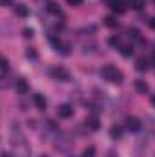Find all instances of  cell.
Returning a JSON list of instances; mask_svg holds the SVG:
<instances>
[{
  "label": "cell",
  "instance_id": "cell-13",
  "mask_svg": "<svg viewBox=\"0 0 155 157\" xmlns=\"http://www.w3.org/2000/svg\"><path fill=\"white\" fill-rule=\"evenodd\" d=\"M128 37H130L131 40H135V42H142L141 31H139L137 28H130V29H128Z\"/></svg>",
  "mask_w": 155,
  "mask_h": 157
},
{
  "label": "cell",
  "instance_id": "cell-16",
  "mask_svg": "<svg viewBox=\"0 0 155 157\" xmlns=\"http://www.w3.org/2000/svg\"><path fill=\"white\" fill-rule=\"evenodd\" d=\"M26 57H28L29 60H37V59H39V53H37L35 48H28V49H26Z\"/></svg>",
  "mask_w": 155,
  "mask_h": 157
},
{
  "label": "cell",
  "instance_id": "cell-26",
  "mask_svg": "<svg viewBox=\"0 0 155 157\" xmlns=\"http://www.w3.org/2000/svg\"><path fill=\"white\" fill-rule=\"evenodd\" d=\"M152 64H153V68H155V51L152 53Z\"/></svg>",
  "mask_w": 155,
  "mask_h": 157
},
{
  "label": "cell",
  "instance_id": "cell-22",
  "mask_svg": "<svg viewBox=\"0 0 155 157\" xmlns=\"http://www.w3.org/2000/svg\"><path fill=\"white\" fill-rule=\"evenodd\" d=\"M82 157H95V148H93V146H88V148L84 150Z\"/></svg>",
  "mask_w": 155,
  "mask_h": 157
},
{
  "label": "cell",
  "instance_id": "cell-18",
  "mask_svg": "<svg viewBox=\"0 0 155 157\" xmlns=\"http://www.w3.org/2000/svg\"><path fill=\"white\" fill-rule=\"evenodd\" d=\"M120 53H122V57H131L133 55V46H122L120 48Z\"/></svg>",
  "mask_w": 155,
  "mask_h": 157
},
{
  "label": "cell",
  "instance_id": "cell-12",
  "mask_svg": "<svg viewBox=\"0 0 155 157\" xmlns=\"http://www.w3.org/2000/svg\"><path fill=\"white\" fill-rule=\"evenodd\" d=\"M46 9H47V13H51V15H57V17H62V11H60V7L55 4V2H49L47 6H46Z\"/></svg>",
  "mask_w": 155,
  "mask_h": 157
},
{
  "label": "cell",
  "instance_id": "cell-7",
  "mask_svg": "<svg viewBox=\"0 0 155 157\" xmlns=\"http://www.w3.org/2000/svg\"><path fill=\"white\" fill-rule=\"evenodd\" d=\"M126 128L130 132H139L141 130V121L137 117H128L126 119Z\"/></svg>",
  "mask_w": 155,
  "mask_h": 157
},
{
  "label": "cell",
  "instance_id": "cell-3",
  "mask_svg": "<svg viewBox=\"0 0 155 157\" xmlns=\"http://www.w3.org/2000/svg\"><path fill=\"white\" fill-rule=\"evenodd\" d=\"M108 6H110V9L113 13H119V15H122L126 11V6H124L122 0H108Z\"/></svg>",
  "mask_w": 155,
  "mask_h": 157
},
{
  "label": "cell",
  "instance_id": "cell-20",
  "mask_svg": "<svg viewBox=\"0 0 155 157\" xmlns=\"http://www.w3.org/2000/svg\"><path fill=\"white\" fill-rule=\"evenodd\" d=\"M7 71H9V62L7 59H2V78L7 77Z\"/></svg>",
  "mask_w": 155,
  "mask_h": 157
},
{
  "label": "cell",
  "instance_id": "cell-23",
  "mask_svg": "<svg viewBox=\"0 0 155 157\" xmlns=\"http://www.w3.org/2000/svg\"><path fill=\"white\" fill-rule=\"evenodd\" d=\"M24 37H26V39H31V37H33V29H28V28H26V29H24Z\"/></svg>",
  "mask_w": 155,
  "mask_h": 157
},
{
  "label": "cell",
  "instance_id": "cell-17",
  "mask_svg": "<svg viewBox=\"0 0 155 157\" xmlns=\"http://www.w3.org/2000/svg\"><path fill=\"white\" fill-rule=\"evenodd\" d=\"M135 88H137L141 93H148V90H150V88H148V84H146L144 80H137V82H135Z\"/></svg>",
  "mask_w": 155,
  "mask_h": 157
},
{
  "label": "cell",
  "instance_id": "cell-24",
  "mask_svg": "<svg viewBox=\"0 0 155 157\" xmlns=\"http://www.w3.org/2000/svg\"><path fill=\"white\" fill-rule=\"evenodd\" d=\"M82 2H84V0H68V4H70V6H80Z\"/></svg>",
  "mask_w": 155,
  "mask_h": 157
},
{
  "label": "cell",
  "instance_id": "cell-2",
  "mask_svg": "<svg viewBox=\"0 0 155 157\" xmlns=\"http://www.w3.org/2000/svg\"><path fill=\"white\" fill-rule=\"evenodd\" d=\"M51 42L55 44V49H57V53H60V55H64V57H66V55H70V49H71V48H70V44L62 42L60 39H59V40L53 39V37H51Z\"/></svg>",
  "mask_w": 155,
  "mask_h": 157
},
{
  "label": "cell",
  "instance_id": "cell-19",
  "mask_svg": "<svg viewBox=\"0 0 155 157\" xmlns=\"http://www.w3.org/2000/svg\"><path fill=\"white\" fill-rule=\"evenodd\" d=\"M130 6H131L133 9H137V11H141V9L144 7V0H130Z\"/></svg>",
  "mask_w": 155,
  "mask_h": 157
},
{
  "label": "cell",
  "instance_id": "cell-6",
  "mask_svg": "<svg viewBox=\"0 0 155 157\" xmlns=\"http://www.w3.org/2000/svg\"><path fill=\"white\" fill-rule=\"evenodd\" d=\"M15 90H17V93L24 95V93L29 91V84H28L24 78H17V80H15Z\"/></svg>",
  "mask_w": 155,
  "mask_h": 157
},
{
  "label": "cell",
  "instance_id": "cell-27",
  "mask_svg": "<svg viewBox=\"0 0 155 157\" xmlns=\"http://www.w3.org/2000/svg\"><path fill=\"white\" fill-rule=\"evenodd\" d=\"M9 2L11 0H2V6H9Z\"/></svg>",
  "mask_w": 155,
  "mask_h": 157
},
{
  "label": "cell",
  "instance_id": "cell-21",
  "mask_svg": "<svg viewBox=\"0 0 155 157\" xmlns=\"http://www.w3.org/2000/svg\"><path fill=\"white\" fill-rule=\"evenodd\" d=\"M108 44H110L112 48H122V46H120V39H119V37H115V35H113V37H110Z\"/></svg>",
  "mask_w": 155,
  "mask_h": 157
},
{
  "label": "cell",
  "instance_id": "cell-1",
  "mask_svg": "<svg viewBox=\"0 0 155 157\" xmlns=\"http://www.w3.org/2000/svg\"><path fill=\"white\" fill-rule=\"evenodd\" d=\"M100 75H102V78H106L108 82H113V84H120V82L124 80L122 71H120V70H117L115 66H112V64L104 66V68L100 70Z\"/></svg>",
  "mask_w": 155,
  "mask_h": 157
},
{
  "label": "cell",
  "instance_id": "cell-28",
  "mask_svg": "<svg viewBox=\"0 0 155 157\" xmlns=\"http://www.w3.org/2000/svg\"><path fill=\"white\" fill-rule=\"evenodd\" d=\"M152 102H153V106H155V97H153V99H152Z\"/></svg>",
  "mask_w": 155,
  "mask_h": 157
},
{
  "label": "cell",
  "instance_id": "cell-8",
  "mask_svg": "<svg viewBox=\"0 0 155 157\" xmlns=\"http://www.w3.org/2000/svg\"><path fill=\"white\" fill-rule=\"evenodd\" d=\"M86 126H88V130L97 132V130L100 128V122H99V119L93 115V117H88V119H86Z\"/></svg>",
  "mask_w": 155,
  "mask_h": 157
},
{
  "label": "cell",
  "instance_id": "cell-29",
  "mask_svg": "<svg viewBox=\"0 0 155 157\" xmlns=\"http://www.w3.org/2000/svg\"><path fill=\"white\" fill-rule=\"evenodd\" d=\"M40 157H49V155H40Z\"/></svg>",
  "mask_w": 155,
  "mask_h": 157
},
{
  "label": "cell",
  "instance_id": "cell-30",
  "mask_svg": "<svg viewBox=\"0 0 155 157\" xmlns=\"http://www.w3.org/2000/svg\"><path fill=\"white\" fill-rule=\"evenodd\" d=\"M70 157H75V155H70Z\"/></svg>",
  "mask_w": 155,
  "mask_h": 157
},
{
  "label": "cell",
  "instance_id": "cell-14",
  "mask_svg": "<svg viewBox=\"0 0 155 157\" xmlns=\"http://www.w3.org/2000/svg\"><path fill=\"white\" fill-rule=\"evenodd\" d=\"M122 126H117V124H113L112 128H110V135H112V139H120L122 137Z\"/></svg>",
  "mask_w": 155,
  "mask_h": 157
},
{
  "label": "cell",
  "instance_id": "cell-10",
  "mask_svg": "<svg viewBox=\"0 0 155 157\" xmlns=\"http://www.w3.org/2000/svg\"><path fill=\"white\" fill-rule=\"evenodd\" d=\"M15 15L20 17V18H26V17L29 15V9H28L24 4H17V6H15Z\"/></svg>",
  "mask_w": 155,
  "mask_h": 157
},
{
  "label": "cell",
  "instance_id": "cell-5",
  "mask_svg": "<svg viewBox=\"0 0 155 157\" xmlns=\"http://www.w3.org/2000/svg\"><path fill=\"white\" fill-rule=\"evenodd\" d=\"M57 113H59V117H60V119L73 117V106H70V104H62V106H59Z\"/></svg>",
  "mask_w": 155,
  "mask_h": 157
},
{
  "label": "cell",
  "instance_id": "cell-15",
  "mask_svg": "<svg viewBox=\"0 0 155 157\" xmlns=\"http://www.w3.org/2000/svg\"><path fill=\"white\" fill-rule=\"evenodd\" d=\"M104 24H106L108 28H117V26H119V20H117L115 17H112V15H110V17H106V18H104Z\"/></svg>",
  "mask_w": 155,
  "mask_h": 157
},
{
  "label": "cell",
  "instance_id": "cell-11",
  "mask_svg": "<svg viewBox=\"0 0 155 157\" xmlns=\"http://www.w3.org/2000/svg\"><path fill=\"white\" fill-rule=\"evenodd\" d=\"M135 68H137L139 71H146V70L150 68V60H148V59H144V57H141V59H137Z\"/></svg>",
  "mask_w": 155,
  "mask_h": 157
},
{
  "label": "cell",
  "instance_id": "cell-4",
  "mask_svg": "<svg viewBox=\"0 0 155 157\" xmlns=\"http://www.w3.org/2000/svg\"><path fill=\"white\" fill-rule=\"evenodd\" d=\"M51 75L57 78V80H70V71L66 68H53L51 70Z\"/></svg>",
  "mask_w": 155,
  "mask_h": 157
},
{
  "label": "cell",
  "instance_id": "cell-9",
  "mask_svg": "<svg viewBox=\"0 0 155 157\" xmlns=\"http://www.w3.org/2000/svg\"><path fill=\"white\" fill-rule=\"evenodd\" d=\"M33 102H35V106H37L39 110H46V106H47V101H46L40 93H35V95H33Z\"/></svg>",
  "mask_w": 155,
  "mask_h": 157
},
{
  "label": "cell",
  "instance_id": "cell-25",
  "mask_svg": "<svg viewBox=\"0 0 155 157\" xmlns=\"http://www.w3.org/2000/svg\"><path fill=\"white\" fill-rule=\"evenodd\" d=\"M150 26L155 29V17H153V18H150Z\"/></svg>",
  "mask_w": 155,
  "mask_h": 157
}]
</instances>
